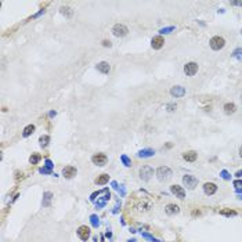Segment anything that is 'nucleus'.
<instances>
[{
  "label": "nucleus",
  "instance_id": "1",
  "mask_svg": "<svg viewBox=\"0 0 242 242\" xmlns=\"http://www.w3.org/2000/svg\"><path fill=\"white\" fill-rule=\"evenodd\" d=\"M172 176H173V173L167 166H161L156 170V177H158L159 181H167Z\"/></svg>",
  "mask_w": 242,
  "mask_h": 242
},
{
  "label": "nucleus",
  "instance_id": "2",
  "mask_svg": "<svg viewBox=\"0 0 242 242\" xmlns=\"http://www.w3.org/2000/svg\"><path fill=\"white\" fill-rule=\"evenodd\" d=\"M209 46L212 50L219 51L226 46V40H224V37H221V36H213L209 42Z\"/></svg>",
  "mask_w": 242,
  "mask_h": 242
},
{
  "label": "nucleus",
  "instance_id": "3",
  "mask_svg": "<svg viewBox=\"0 0 242 242\" xmlns=\"http://www.w3.org/2000/svg\"><path fill=\"white\" fill-rule=\"evenodd\" d=\"M112 33H114L116 37H123V36H126L129 33V28L123 24H116L112 28Z\"/></svg>",
  "mask_w": 242,
  "mask_h": 242
},
{
  "label": "nucleus",
  "instance_id": "4",
  "mask_svg": "<svg viewBox=\"0 0 242 242\" xmlns=\"http://www.w3.org/2000/svg\"><path fill=\"white\" fill-rule=\"evenodd\" d=\"M183 184L190 190H194L198 185V179L195 176H191V174H187V176L183 177Z\"/></svg>",
  "mask_w": 242,
  "mask_h": 242
},
{
  "label": "nucleus",
  "instance_id": "5",
  "mask_svg": "<svg viewBox=\"0 0 242 242\" xmlns=\"http://www.w3.org/2000/svg\"><path fill=\"white\" fill-rule=\"evenodd\" d=\"M152 176H154V169L151 166L145 165V166L140 167V177H141V180H144V181H148V180H150Z\"/></svg>",
  "mask_w": 242,
  "mask_h": 242
},
{
  "label": "nucleus",
  "instance_id": "6",
  "mask_svg": "<svg viewBox=\"0 0 242 242\" xmlns=\"http://www.w3.org/2000/svg\"><path fill=\"white\" fill-rule=\"evenodd\" d=\"M91 162L94 165H97V166H104L108 162V158L105 154H96V155L91 156Z\"/></svg>",
  "mask_w": 242,
  "mask_h": 242
},
{
  "label": "nucleus",
  "instance_id": "7",
  "mask_svg": "<svg viewBox=\"0 0 242 242\" xmlns=\"http://www.w3.org/2000/svg\"><path fill=\"white\" fill-rule=\"evenodd\" d=\"M198 72V64L197 62H188L184 65V73L187 76H194Z\"/></svg>",
  "mask_w": 242,
  "mask_h": 242
},
{
  "label": "nucleus",
  "instance_id": "8",
  "mask_svg": "<svg viewBox=\"0 0 242 242\" xmlns=\"http://www.w3.org/2000/svg\"><path fill=\"white\" fill-rule=\"evenodd\" d=\"M170 191H172V194H174L179 199H184V198H185V191H184V188H183L181 185H177V184L172 185Z\"/></svg>",
  "mask_w": 242,
  "mask_h": 242
},
{
  "label": "nucleus",
  "instance_id": "9",
  "mask_svg": "<svg viewBox=\"0 0 242 242\" xmlns=\"http://www.w3.org/2000/svg\"><path fill=\"white\" fill-rule=\"evenodd\" d=\"M78 235L82 241H87L90 238V228L87 226H80L78 228Z\"/></svg>",
  "mask_w": 242,
  "mask_h": 242
},
{
  "label": "nucleus",
  "instance_id": "10",
  "mask_svg": "<svg viewBox=\"0 0 242 242\" xmlns=\"http://www.w3.org/2000/svg\"><path fill=\"white\" fill-rule=\"evenodd\" d=\"M170 94L176 98H180V97H184L185 96V89L183 86H173L170 89Z\"/></svg>",
  "mask_w": 242,
  "mask_h": 242
},
{
  "label": "nucleus",
  "instance_id": "11",
  "mask_svg": "<svg viewBox=\"0 0 242 242\" xmlns=\"http://www.w3.org/2000/svg\"><path fill=\"white\" fill-rule=\"evenodd\" d=\"M163 44H165V39L162 37V36H155V37H152V40H151V46H152L154 50L162 48Z\"/></svg>",
  "mask_w": 242,
  "mask_h": 242
},
{
  "label": "nucleus",
  "instance_id": "12",
  "mask_svg": "<svg viewBox=\"0 0 242 242\" xmlns=\"http://www.w3.org/2000/svg\"><path fill=\"white\" fill-rule=\"evenodd\" d=\"M216 191H217V185L215 183H205L203 184V192L206 195H213Z\"/></svg>",
  "mask_w": 242,
  "mask_h": 242
},
{
  "label": "nucleus",
  "instance_id": "13",
  "mask_svg": "<svg viewBox=\"0 0 242 242\" xmlns=\"http://www.w3.org/2000/svg\"><path fill=\"white\" fill-rule=\"evenodd\" d=\"M76 173H78V170H76V167H73V166H65L62 169V174L66 179H72L73 176H76Z\"/></svg>",
  "mask_w": 242,
  "mask_h": 242
},
{
  "label": "nucleus",
  "instance_id": "14",
  "mask_svg": "<svg viewBox=\"0 0 242 242\" xmlns=\"http://www.w3.org/2000/svg\"><path fill=\"white\" fill-rule=\"evenodd\" d=\"M97 69H98L101 73H104V75H107V73H109V71H111V66H109V64L107 62V61H101V62H98L97 64Z\"/></svg>",
  "mask_w": 242,
  "mask_h": 242
},
{
  "label": "nucleus",
  "instance_id": "15",
  "mask_svg": "<svg viewBox=\"0 0 242 242\" xmlns=\"http://www.w3.org/2000/svg\"><path fill=\"white\" fill-rule=\"evenodd\" d=\"M198 158V154L195 151H187V152L183 154V159L187 162H195Z\"/></svg>",
  "mask_w": 242,
  "mask_h": 242
},
{
  "label": "nucleus",
  "instance_id": "16",
  "mask_svg": "<svg viewBox=\"0 0 242 242\" xmlns=\"http://www.w3.org/2000/svg\"><path fill=\"white\" fill-rule=\"evenodd\" d=\"M165 212L167 213V215H177V213L180 212V208L177 206V205H174V203H169V205H166V208H165Z\"/></svg>",
  "mask_w": 242,
  "mask_h": 242
},
{
  "label": "nucleus",
  "instance_id": "17",
  "mask_svg": "<svg viewBox=\"0 0 242 242\" xmlns=\"http://www.w3.org/2000/svg\"><path fill=\"white\" fill-rule=\"evenodd\" d=\"M108 181H109V174H107V173L100 174L96 179V184H98V185H104V184H107Z\"/></svg>",
  "mask_w": 242,
  "mask_h": 242
},
{
  "label": "nucleus",
  "instance_id": "18",
  "mask_svg": "<svg viewBox=\"0 0 242 242\" xmlns=\"http://www.w3.org/2000/svg\"><path fill=\"white\" fill-rule=\"evenodd\" d=\"M154 154H155L154 150L145 148V150H141L140 152H138V156H140V158H150V156H154Z\"/></svg>",
  "mask_w": 242,
  "mask_h": 242
},
{
  "label": "nucleus",
  "instance_id": "19",
  "mask_svg": "<svg viewBox=\"0 0 242 242\" xmlns=\"http://www.w3.org/2000/svg\"><path fill=\"white\" fill-rule=\"evenodd\" d=\"M237 111V105L234 104V102H227V104L224 105V112L227 115H231V114H234Z\"/></svg>",
  "mask_w": 242,
  "mask_h": 242
},
{
  "label": "nucleus",
  "instance_id": "20",
  "mask_svg": "<svg viewBox=\"0 0 242 242\" xmlns=\"http://www.w3.org/2000/svg\"><path fill=\"white\" fill-rule=\"evenodd\" d=\"M51 198H53V194L51 192H44L43 194V206H50V201H51Z\"/></svg>",
  "mask_w": 242,
  "mask_h": 242
},
{
  "label": "nucleus",
  "instance_id": "21",
  "mask_svg": "<svg viewBox=\"0 0 242 242\" xmlns=\"http://www.w3.org/2000/svg\"><path fill=\"white\" fill-rule=\"evenodd\" d=\"M33 132H35V126H33V125H28L27 127L24 129V132H22V136H24V137H29V136L32 134Z\"/></svg>",
  "mask_w": 242,
  "mask_h": 242
},
{
  "label": "nucleus",
  "instance_id": "22",
  "mask_svg": "<svg viewBox=\"0 0 242 242\" xmlns=\"http://www.w3.org/2000/svg\"><path fill=\"white\" fill-rule=\"evenodd\" d=\"M60 11H61V14L62 15H65V17H68V18H71L72 15H73V11H72L69 7H65V6H62L60 9Z\"/></svg>",
  "mask_w": 242,
  "mask_h": 242
},
{
  "label": "nucleus",
  "instance_id": "23",
  "mask_svg": "<svg viewBox=\"0 0 242 242\" xmlns=\"http://www.w3.org/2000/svg\"><path fill=\"white\" fill-rule=\"evenodd\" d=\"M40 159H42V156H40V154H32V156H30L29 158V162L32 165H36L37 163V162L40 161Z\"/></svg>",
  "mask_w": 242,
  "mask_h": 242
},
{
  "label": "nucleus",
  "instance_id": "24",
  "mask_svg": "<svg viewBox=\"0 0 242 242\" xmlns=\"http://www.w3.org/2000/svg\"><path fill=\"white\" fill-rule=\"evenodd\" d=\"M120 161L123 162V165H125L126 167H130V166H132V161L127 158V155H120Z\"/></svg>",
  "mask_w": 242,
  "mask_h": 242
},
{
  "label": "nucleus",
  "instance_id": "25",
  "mask_svg": "<svg viewBox=\"0 0 242 242\" xmlns=\"http://www.w3.org/2000/svg\"><path fill=\"white\" fill-rule=\"evenodd\" d=\"M90 220H91V224H93V227H98V226H100L98 216H96V215H91V216H90Z\"/></svg>",
  "mask_w": 242,
  "mask_h": 242
},
{
  "label": "nucleus",
  "instance_id": "26",
  "mask_svg": "<svg viewBox=\"0 0 242 242\" xmlns=\"http://www.w3.org/2000/svg\"><path fill=\"white\" fill-rule=\"evenodd\" d=\"M48 141H50V137H48V136H42V137L39 138V143L42 147H47Z\"/></svg>",
  "mask_w": 242,
  "mask_h": 242
},
{
  "label": "nucleus",
  "instance_id": "27",
  "mask_svg": "<svg viewBox=\"0 0 242 242\" xmlns=\"http://www.w3.org/2000/svg\"><path fill=\"white\" fill-rule=\"evenodd\" d=\"M141 235H143L145 239H150V241H152V242H159L158 239H156V238H154L152 235H150V234H147V233H143V231H141Z\"/></svg>",
  "mask_w": 242,
  "mask_h": 242
},
{
  "label": "nucleus",
  "instance_id": "28",
  "mask_svg": "<svg viewBox=\"0 0 242 242\" xmlns=\"http://www.w3.org/2000/svg\"><path fill=\"white\" fill-rule=\"evenodd\" d=\"M220 215H224V216H235L237 212H235V210H220Z\"/></svg>",
  "mask_w": 242,
  "mask_h": 242
},
{
  "label": "nucleus",
  "instance_id": "29",
  "mask_svg": "<svg viewBox=\"0 0 242 242\" xmlns=\"http://www.w3.org/2000/svg\"><path fill=\"white\" fill-rule=\"evenodd\" d=\"M233 55H234V57H237L238 60H242V48H238V50H235Z\"/></svg>",
  "mask_w": 242,
  "mask_h": 242
},
{
  "label": "nucleus",
  "instance_id": "30",
  "mask_svg": "<svg viewBox=\"0 0 242 242\" xmlns=\"http://www.w3.org/2000/svg\"><path fill=\"white\" fill-rule=\"evenodd\" d=\"M172 30H174V27H169V28H163V29H161L159 32L163 35V33H170Z\"/></svg>",
  "mask_w": 242,
  "mask_h": 242
},
{
  "label": "nucleus",
  "instance_id": "31",
  "mask_svg": "<svg viewBox=\"0 0 242 242\" xmlns=\"http://www.w3.org/2000/svg\"><path fill=\"white\" fill-rule=\"evenodd\" d=\"M39 172H40L42 174H50V173H51V169H48V167H42Z\"/></svg>",
  "mask_w": 242,
  "mask_h": 242
},
{
  "label": "nucleus",
  "instance_id": "32",
  "mask_svg": "<svg viewBox=\"0 0 242 242\" xmlns=\"http://www.w3.org/2000/svg\"><path fill=\"white\" fill-rule=\"evenodd\" d=\"M221 177H223V179H226V180H228V179H230V174H228V172L223 170V172H221Z\"/></svg>",
  "mask_w": 242,
  "mask_h": 242
},
{
  "label": "nucleus",
  "instance_id": "33",
  "mask_svg": "<svg viewBox=\"0 0 242 242\" xmlns=\"http://www.w3.org/2000/svg\"><path fill=\"white\" fill-rule=\"evenodd\" d=\"M46 167H48V169H53V162H51L50 159H47V161H46Z\"/></svg>",
  "mask_w": 242,
  "mask_h": 242
},
{
  "label": "nucleus",
  "instance_id": "34",
  "mask_svg": "<svg viewBox=\"0 0 242 242\" xmlns=\"http://www.w3.org/2000/svg\"><path fill=\"white\" fill-rule=\"evenodd\" d=\"M234 185H235L237 188H239V187H242V180H237V181H234Z\"/></svg>",
  "mask_w": 242,
  "mask_h": 242
},
{
  "label": "nucleus",
  "instance_id": "35",
  "mask_svg": "<svg viewBox=\"0 0 242 242\" xmlns=\"http://www.w3.org/2000/svg\"><path fill=\"white\" fill-rule=\"evenodd\" d=\"M176 107H177L176 104H169V105H167V109H169V111H174V109H176Z\"/></svg>",
  "mask_w": 242,
  "mask_h": 242
},
{
  "label": "nucleus",
  "instance_id": "36",
  "mask_svg": "<svg viewBox=\"0 0 242 242\" xmlns=\"http://www.w3.org/2000/svg\"><path fill=\"white\" fill-rule=\"evenodd\" d=\"M231 6H241L242 7V2H231Z\"/></svg>",
  "mask_w": 242,
  "mask_h": 242
},
{
  "label": "nucleus",
  "instance_id": "37",
  "mask_svg": "<svg viewBox=\"0 0 242 242\" xmlns=\"http://www.w3.org/2000/svg\"><path fill=\"white\" fill-rule=\"evenodd\" d=\"M102 46H105V47H111V42H108V40H104V42H102Z\"/></svg>",
  "mask_w": 242,
  "mask_h": 242
},
{
  "label": "nucleus",
  "instance_id": "38",
  "mask_svg": "<svg viewBox=\"0 0 242 242\" xmlns=\"http://www.w3.org/2000/svg\"><path fill=\"white\" fill-rule=\"evenodd\" d=\"M237 176H238V177H241V176H242V170H239V172H237Z\"/></svg>",
  "mask_w": 242,
  "mask_h": 242
},
{
  "label": "nucleus",
  "instance_id": "39",
  "mask_svg": "<svg viewBox=\"0 0 242 242\" xmlns=\"http://www.w3.org/2000/svg\"><path fill=\"white\" fill-rule=\"evenodd\" d=\"M127 242H136V239H129Z\"/></svg>",
  "mask_w": 242,
  "mask_h": 242
},
{
  "label": "nucleus",
  "instance_id": "40",
  "mask_svg": "<svg viewBox=\"0 0 242 242\" xmlns=\"http://www.w3.org/2000/svg\"><path fill=\"white\" fill-rule=\"evenodd\" d=\"M239 152H241V156H242V147H241V150H239Z\"/></svg>",
  "mask_w": 242,
  "mask_h": 242
}]
</instances>
